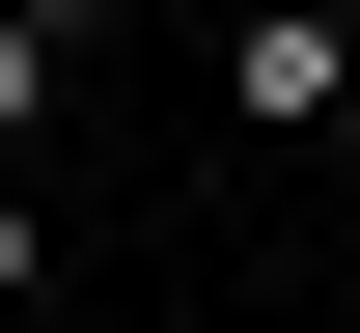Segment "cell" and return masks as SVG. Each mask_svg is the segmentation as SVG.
<instances>
[{"mask_svg":"<svg viewBox=\"0 0 360 333\" xmlns=\"http://www.w3.org/2000/svg\"><path fill=\"white\" fill-rule=\"evenodd\" d=\"M222 111H250V139H333V111H360V28H333V0H250V28H222Z\"/></svg>","mask_w":360,"mask_h":333,"instance_id":"1","label":"cell"},{"mask_svg":"<svg viewBox=\"0 0 360 333\" xmlns=\"http://www.w3.org/2000/svg\"><path fill=\"white\" fill-rule=\"evenodd\" d=\"M84 28H111V0H0V139H28V111L84 84Z\"/></svg>","mask_w":360,"mask_h":333,"instance_id":"2","label":"cell"},{"mask_svg":"<svg viewBox=\"0 0 360 333\" xmlns=\"http://www.w3.org/2000/svg\"><path fill=\"white\" fill-rule=\"evenodd\" d=\"M333 28H360V0H333Z\"/></svg>","mask_w":360,"mask_h":333,"instance_id":"3","label":"cell"}]
</instances>
